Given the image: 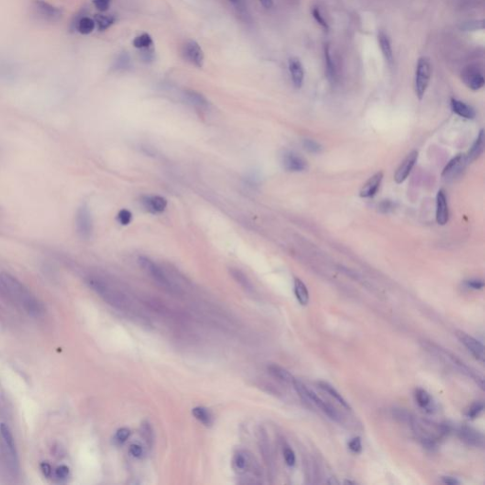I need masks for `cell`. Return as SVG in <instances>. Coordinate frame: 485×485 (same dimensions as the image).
<instances>
[{"label":"cell","mask_w":485,"mask_h":485,"mask_svg":"<svg viewBox=\"0 0 485 485\" xmlns=\"http://www.w3.org/2000/svg\"><path fill=\"white\" fill-rule=\"evenodd\" d=\"M409 424L421 444L430 450L435 449L439 443L451 432L449 424H439L412 415Z\"/></svg>","instance_id":"cell-1"},{"label":"cell","mask_w":485,"mask_h":485,"mask_svg":"<svg viewBox=\"0 0 485 485\" xmlns=\"http://www.w3.org/2000/svg\"><path fill=\"white\" fill-rule=\"evenodd\" d=\"M425 347H426L427 350L430 351L433 354H435L439 357H441L446 363H449V365H451L454 369L461 371L467 378H471L472 380H474L476 382V384L478 385L480 389L483 390L484 381H483L482 375H480L478 372L474 371L469 366H467L456 355H454V354H452L451 352L445 350V348H442L441 346L432 343V342L425 344Z\"/></svg>","instance_id":"cell-2"},{"label":"cell","mask_w":485,"mask_h":485,"mask_svg":"<svg viewBox=\"0 0 485 485\" xmlns=\"http://www.w3.org/2000/svg\"><path fill=\"white\" fill-rule=\"evenodd\" d=\"M292 385H293L295 391H297L298 395L302 399V401L304 404L308 405L310 407L311 406H315V407L318 408L320 411H324V413L328 417L331 418L332 420L338 422V423L342 422V418L340 416V414L338 413V411L332 405L325 402L324 399L319 397L316 392H314L310 389H308L305 385L303 384V382H301L300 380L295 378Z\"/></svg>","instance_id":"cell-3"},{"label":"cell","mask_w":485,"mask_h":485,"mask_svg":"<svg viewBox=\"0 0 485 485\" xmlns=\"http://www.w3.org/2000/svg\"><path fill=\"white\" fill-rule=\"evenodd\" d=\"M88 286L101 297L108 304L116 307L117 309H125L128 305L126 298L119 291L111 288L107 283L101 279L91 277L87 281Z\"/></svg>","instance_id":"cell-4"},{"label":"cell","mask_w":485,"mask_h":485,"mask_svg":"<svg viewBox=\"0 0 485 485\" xmlns=\"http://www.w3.org/2000/svg\"><path fill=\"white\" fill-rule=\"evenodd\" d=\"M430 77H432L430 62L426 57L419 58L416 69H415V80H414L415 93L419 100H422L424 98L425 91L428 88V85L430 82Z\"/></svg>","instance_id":"cell-5"},{"label":"cell","mask_w":485,"mask_h":485,"mask_svg":"<svg viewBox=\"0 0 485 485\" xmlns=\"http://www.w3.org/2000/svg\"><path fill=\"white\" fill-rule=\"evenodd\" d=\"M139 264L147 275L151 277L155 283L160 285L164 289L169 290L171 292H175L176 290L175 285L169 280L168 277L161 270V267H159L152 260H150L147 257L141 256L139 258Z\"/></svg>","instance_id":"cell-6"},{"label":"cell","mask_w":485,"mask_h":485,"mask_svg":"<svg viewBox=\"0 0 485 485\" xmlns=\"http://www.w3.org/2000/svg\"><path fill=\"white\" fill-rule=\"evenodd\" d=\"M0 283L8 294L13 297L14 300L20 302L22 305L33 296L23 283L9 273L3 272L0 274Z\"/></svg>","instance_id":"cell-7"},{"label":"cell","mask_w":485,"mask_h":485,"mask_svg":"<svg viewBox=\"0 0 485 485\" xmlns=\"http://www.w3.org/2000/svg\"><path fill=\"white\" fill-rule=\"evenodd\" d=\"M76 230L84 240H88L93 233V221L88 205L83 204L76 213Z\"/></svg>","instance_id":"cell-8"},{"label":"cell","mask_w":485,"mask_h":485,"mask_svg":"<svg viewBox=\"0 0 485 485\" xmlns=\"http://www.w3.org/2000/svg\"><path fill=\"white\" fill-rule=\"evenodd\" d=\"M182 56L184 60L198 68H203L205 54L200 45L195 40L187 41L182 47Z\"/></svg>","instance_id":"cell-9"},{"label":"cell","mask_w":485,"mask_h":485,"mask_svg":"<svg viewBox=\"0 0 485 485\" xmlns=\"http://www.w3.org/2000/svg\"><path fill=\"white\" fill-rule=\"evenodd\" d=\"M457 434L459 438L469 446L476 448H483L484 446L483 434L472 426L467 424L460 425L457 429Z\"/></svg>","instance_id":"cell-10"},{"label":"cell","mask_w":485,"mask_h":485,"mask_svg":"<svg viewBox=\"0 0 485 485\" xmlns=\"http://www.w3.org/2000/svg\"><path fill=\"white\" fill-rule=\"evenodd\" d=\"M456 336L460 340V342L465 346L469 353H471L473 357H475L478 361H480L481 363L484 362V346H483V344L479 342L478 339H476L475 337L469 336L468 334H466L465 332H463V331H457Z\"/></svg>","instance_id":"cell-11"},{"label":"cell","mask_w":485,"mask_h":485,"mask_svg":"<svg viewBox=\"0 0 485 485\" xmlns=\"http://www.w3.org/2000/svg\"><path fill=\"white\" fill-rule=\"evenodd\" d=\"M34 10L44 20L56 22L60 20L63 16V12L59 8L52 6L45 0H34Z\"/></svg>","instance_id":"cell-12"},{"label":"cell","mask_w":485,"mask_h":485,"mask_svg":"<svg viewBox=\"0 0 485 485\" xmlns=\"http://www.w3.org/2000/svg\"><path fill=\"white\" fill-rule=\"evenodd\" d=\"M462 80L469 89L477 91L484 86V77L482 72L476 67L470 66L462 72Z\"/></svg>","instance_id":"cell-13"},{"label":"cell","mask_w":485,"mask_h":485,"mask_svg":"<svg viewBox=\"0 0 485 485\" xmlns=\"http://www.w3.org/2000/svg\"><path fill=\"white\" fill-rule=\"evenodd\" d=\"M466 163V155L460 154L454 156L451 160L446 164L442 173V177L446 181L455 179L465 170Z\"/></svg>","instance_id":"cell-14"},{"label":"cell","mask_w":485,"mask_h":485,"mask_svg":"<svg viewBox=\"0 0 485 485\" xmlns=\"http://www.w3.org/2000/svg\"><path fill=\"white\" fill-rule=\"evenodd\" d=\"M417 151H415V150L411 151V153L405 157L404 160L401 162V164L399 165V167L396 170V172L394 174V181L396 182L397 184L403 183L411 174L412 169H413L415 163L417 161Z\"/></svg>","instance_id":"cell-15"},{"label":"cell","mask_w":485,"mask_h":485,"mask_svg":"<svg viewBox=\"0 0 485 485\" xmlns=\"http://www.w3.org/2000/svg\"><path fill=\"white\" fill-rule=\"evenodd\" d=\"M283 167L289 172H303L308 165L305 159L294 152H285L282 156Z\"/></svg>","instance_id":"cell-16"},{"label":"cell","mask_w":485,"mask_h":485,"mask_svg":"<svg viewBox=\"0 0 485 485\" xmlns=\"http://www.w3.org/2000/svg\"><path fill=\"white\" fill-rule=\"evenodd\" d=\"M288 68L293 86L300 89L303 86L305 77L303 63L298 57H291L288 61Z\"/></svg>","instance_id":"cell-17"},{"label":"cell","mask_w":485,"mask_h":485,"mask_svg":"<svg viewBox=\"0 0 485 485\" xmlns=\"http://www.w3.org/2000/svg\"><path fill=\"white\" fill-rule=\"evenodd\" d=\"M449 220V209L447 197L444 190H440L436 198V221L439 225L445 226Z\"/></svg>","instance_id":"cell-18"},{"label":"cell","mask_w":485,"mask_h":485,"mask_svg":"<svg viewBox=\"0 0 485 485\" xmlns=\"http://www.w3.org/2000/svg\"><path fill=\"white\" fill-rule=\"evenodd\" d=\"M383 180V173L378 172L370 177L362 186L359 192V196L362 198H371L376 195L378 190Z\"/></svg>","instance_id":"cell-19"},{"label":"cell","mask_w":485,"mask_h":485,"mask_svg":"<svg viewBox=\"0 0 485 485\" xmlns=\"http://www.w3.org/2000/svg\"><path fill=\"white\" fill-rule=\"evenodd\" d=\"M142 205L145 209L152 213H160L167 208V199L163 196H150L142 197Z\"/></svg>","instance_id":"cell-20"},{"label":"cell","mask_w":485,"mask_h":485,"mask_svg":"<svg viewBox=\"0 0 485 485\" xmlns=\"http://www.w3.org/2000/svg\"><path fill=\"white\" fill-rule=\"evenodd\" d=\"M252 465L253 460L247 452H237L232 459V467L238 474L247 473L252 467Z\"/></svg>","instance_id":"cell-21"},{"label":"cell","mask_w":485,"mask_h":485,"mask_svg":"<svg viewBox=\"0 0 485 485\" xmlns=\"http://www.w3.org/2000/svg\"><path fill=\"white\" fill-rule=\"evenodd\" d=\"M414 399L418 406L426 412L432 413L436 411V405L434 403L432 395L424 389L417 388L414 391Z\"/></svg>","instance_id":"cell-22"},{"label":"cell","mask_w":485,"mask_h":485,"mask_svg":"<svg viewBox=\"0 0 485 485\" xmlns=\"http://www.w3.org/2000/svg\"><path fill=\"white\" fill-rule=\"evenodd\" d=\"M267 371L270 372V375H272L273 378H276L277 380L286 384H292L295 379L290 371L278 364H270L267 366Z\"/></svg>","instance_id":"cell-23"},{"label":"cell","mask_w":485,"mask_h":485,"mask_svg":"<svg viewBox=\"0 0 485 485\" xmlns=\"http://www.w3.org/2000/svg\"><path fill=\"white\" fill-rule=\"evenodd\" d=\"M451 109L455 114L466 120H472L476 116L475 110L470 105H468L464 101H459L457 99H452Z\"/></svg>","instance_id":"cell-24"},{"label":"cell","mask_w":485,"mask_h":485,"mask_svg":"<svg viewBox=\"0 0 485 485\" xmlns=\"http://www.w3.org/2000/svg\"><path fill=\"white\" fill-rule=\"evenodd\" d=\"M72 27L74 28L76 31H78L80 34L88 35L94 31L96 24H95L94 19L88 16H82V17H76V19L72 23Z\"/></svg>","instance_id":"cell-25"},{"label":"cell","mask_w":485,"mask_h":485,"mask_svg":"<svg viewBox=\"0 0 485 485\" xmlns=\"http://www.w3.org/2000/svg\"><path fill=\"white\" fill-rule=\"evenodd\" d=\"M378 43H379V47L381 49V52L383 54L385 61L389 65H391L393 63V51H392L391 40L389 36L384 33H380L378 34Z\"/></svg>","instance_id":"cell-26"},{"label":"cell","mask_w":485,"mask_h":485,"mask_svg":"<svg viewBox=\"0 0 485 485\" xmlns=\"http://www.w3.org/2000/svg\"><path fill=\"white\" fill-rule=\"evenodd\" d=\"M483 149H484V132L483 130H480L477 140L473 143L468 154L466 155L467 162L476 160L478 156L482 154Z\"/></svg>","instance_id":"cell-27"},{"label":"cell","mask_w":485,"mask_h":485,"mask_svg":"<svg viewBox=\"0 0 485 485\" xmlns=\"http://www.w3.org/2000/svg\"><path fill=\"white\" fill-rule=\"evenodd\" d=\"M184 96L190 104L196 107L201 108V109L209 107V101L206 99V97L196 90H186L184 92Z\"/></svg>","instance_id":"cell-28"},{"label":"cell","mask_w":485,"mask_h":485,"mask_svg":"<svg viewBox=\"0 0 485 485\" xmlns=\"http://www.w3.org/2000/svg\"><path fill=\"white\" fill-rule=\"evenodd\" d=\"M0 433H1V436L3 438V441L5 443L8 450L10 452L12 458L16 460L17 453H16V447H15L14 436H13V434H12V432L10 430L7 424H0Z\"/></svg>","instance_id":"cell-29"},{"label":"cell","mask_w":485,"mask_h":485,"mask_svg":"<svg viewBox=\"0 0 485 485\" xmlns=\"http://www.w3.org/2000/svg\"><path fill=\"white\" fill-rule=\"evenodd\" d=\"M294 293L296 296L297 300L301 305H307L309 303V292L302 280L296 278L294 280Z\"/></svg>","instance_id":"cell-30"},{"label":"cell","mask_w":485,"mask_h":485,"mask_svg":"<svg viewBox=\"0 0 485 485\" xmlns=\"http://www.w3.org/2000/svg\"><path fill=\"white\" fill-rule=\"evenodd\" d=\"M23 306L25 310L27 311L28 313L33 317H39L43 316L45 313L44 305L34 296L31 297L28 301H26L23 304Z\"/></svg>","instance_id":"cell-31"},{"label":"cell","mask_w":485,"mask_h":485,"mask_svg":"<svg viewBox=\"0 0 485 485\" xmlns=\"http://www.w3.org/2000/svg\"><path fill=\"white\" fill-rule=\"evenodd\" d=\"M317 385H318V387H319L322 391L327 392V393L330 395L331 397L334 398L338 404L341 405L343 408L347 409V410H351L349 403L344 399L343 396H342L332 385L327 383V382H325V381H319V382L317 383Z\"/></svg>","instance_id":"cell-32"},{"label":"cell","mask_w":485,"mask_h":485,"mask_svg":"<svg viewBox=\"0 0 485 485\" xmlns=\"http://www.w3.org/2000/svg\"><path fill=\"white\" fill-rule=\"evenodd\" d=\"M324 57H325V67H326L327 77L329 81L334 83L337 80V68L331 54L330 47L328 45L324 47Z\"/></svg>","instance_id":"cell-33"},{"label":"cell","mask_w":485,"mask_h":485,"mask_svg":"<svg viewBox=\"0 0 485 485\" xmlns=\"http://www.w3.org/2000/svg\"><path fill=\"white\" fill-rule=\"evenodd\" d=\"M192 413H193L194 417L196 418L198 422H200L201 424L206 425V426H210L213 423V416H212L211 412L204 407L194 408L193 411H192Z\"/></svg>","instance_id":"cell-34"},{"label":"cell","mask_w":485,"mask_h":485,"mask_svg":"<svg viewBox=\"0 0 485 485\" xmlns=\"http://www.w3.org/2000/svg\"><path fill=\"white\" fill-rule=\"evenodd\" d=\"M154 45V42H153V38L151 37V35L148 34H142L139 36H137L134 41H133V46L138 48V49H141V50H148V49H151L152 47Z\"/></svg>","instance_id":"cell-35"},{"label":"cell","mask_w":485,"mask_h":485,"mask_svg":"<svg viewBox=\"0 0 485 485\" xmlns=\"http://www.w3.org/2000/svg\"><path fill=\"white\" fill-rule=\"evenodd\" d=\"M94 21L98 30L100 32H104L114 24L116 19H115L114 16H112V15L96 14Z\"/></svg>","instance_id":"cell-36"},{"label":"cell","mask_w":485,"mask_h":485,"mask_svg":"<svg viewBox=\"0 0 485 485\" xmlns=\"http://www.w3.org/2000/svg\"><path fill=\"white\" fill-rule=\"evenodd\" d=\"M230 274L233 277L237 283H239L242 286L244 289L247 291H251L252 290V284L250 283L249 278L245 275V273L240 270L237 268H230Z\"/></svg>","instance_id":"cell-37"},{"label":"cell","mask_w":485,"mask_h":485,"mask_svg":"<svg viewBox=\"0 0 485 485\" xmlns=\"http://www.w3.org/2000/svg\"><path fill=\"white\" fill-rule=\"evenodd\" d=\"M484 410L483 402L478 401L470 406V408L466 411V416L470 419H475L480 415V413Z\"/></svg>","instance_id":"cell-38"},{"label":"cell","mask_w":485,"mask_h":485,"mask_svg":"<svg viewBox=\"0 0 485 485\" xmlns=\"http://www.w3.org/2000/svg\"><path fill=\"white\" fill-rule=\"evenodd\" d=\"M130 435H131L130 429L126 428V427H121L120 429H118L116 434H115V442L118 445H122L128 440Z\"/></svg>","instance_id":"cell-39"},{"label":"cell","mask_w":485,"mask_h":485,"mask_svg":"<svg viewBox=\"0 0 485 485\" xmlns=\"http://www.w3.org/2000/svg\"><path fill=\"white\" fill-rule=\"evenodd\" d=\"M133 215L131 211L126 209H122L117 214V221L121 224V226H128L132 221Z\"/></svg>","instance_id":"cell-40"},{"label":"cell","mask_w":485,"mask_h":485,"mask_svg":"<svg viewBox=\"0 0 485 485\" xmlns=\"http://www.w3.org/2000/svg\"><path fill=\"white\" fill-rule=\"evenodd\" d=\"M283 459H284L285 464L290 467L296 465L295 452L293 451V449L290 448L289 446H285L283 448Z\"/></svg>","instance_id":"cell-41"},{"label":"cell","mask_w":485,"mask_h":485,"mask_svg":"<svg viewBox=\"0 0 485 485\" xmlns=\"http://www.w3.org/2000/svg\"><path fill=\"white\" fill-rule=\"evenodd\" d=\"M312 14H313V17L315 18V20L317 21V24H319V26L322 28L324 31H328V30H329L328 23L324 19V15L321 14L320 10H319L318 8H314V9L312 10Z\"/></svg>","instance_id":"cell-42"},{"label":"cell","mask_w":485,"mask_h":485,"mask_svg":"<svg viewBox=\"0 0 485 485\" xmlns=\"http://www.w3.org/2000/svg\"><path fill=\"white\" fill-rule=\"evenodd\" d=\"M348 447L350 449L351 451L353 453H356V454H358L360 452L362 451V443H361V439L359 437H355V438L351 439L348 443Z\"/></svg>","instance_id":"cell-43"},{"label":"cell","mask_w":485,"mask_h":485,"mask_svg":"<svg viewBox=\"0 0 485 485\" xmlns=\"http://www.w3.org/2000/svg\"><path fill=\"white\" fill-rule=\"evenodd\" d=\"M303 146L310 153H319L321 151L320 144L312 140H305L303 142Z\"/></svg>","instance_id":"cell-44"},{"label":"cell","mask_w":485,"mask_h":485,"mask_svg":"<svg viewBox=\"0 0 485 485\" xmlns=\"http://www.w3.org/2000/svg\"><path fill=\"white\" fill-rule=\"evenodd\" d=\"M69 476V468L68 466L66 465H61L59 467L56 468L55 470V477L60 479V480H64V479H67Z\"/></svg>","instance_id":"cell-45"},{"label":"cell","mask_w":485,"mask_h":485,"mask_svg":"<svg viewBox=\"0 0 485 485\" xmlns=\"http://www.w3.org/2000/svg\"><path fill=\"white\" fill-rule=\"evenodd\" d=\"M93 4L98 11L103 13L106 12L110 7L111 0H93Z\"/></svg>","instance_id":"cell-46"},{"label":"cell","mask_w":485,"mask_h":485,"mask_svg":"<svg viewBox=\"0 0 485 485\" xmlns=\"http://www.w3.org/2000/svg\"><path fill=\"white\" fill-rule=\"evenodd\" d=\"M466 285L467 287L474 290H481L484 287V283L482 280L479 279H471L466 281Z\"/></svg>","instance_id":"cell-47"},{"label":"cell","mask_w":485,"mask_h":485,"mask_svg":"<svg viewBox=\"0 0 485 485\" xmlns=\"http://www.w3.org/2000/svg\"><path fill=\"white\" fill-rule=\"evenodd\" d=\"M129 453L134 458H141L143 455V448H142V445H139V444H133V445H130V447H129Z\"/></svg>","instance_id":"cell-48"},{"label":"cell","mask_w":485,"mask_h":485,"mask_svg":"<svg viewBox=\"0 0 485 485\" xmlns=\"http://www.w3.org/2000/svg\"><path fill=\"white\" fill-rule=\"evenodd\" d=\"M142 433H143V435H144V437H145V440H146L147 443H150V442L153 441V440H152V439H153V434H152L151 426L149 425V424H144V425L142 426Z\"/></svg>","instance_id":"cell-49"},{"label":"cell","mask_w":485,"mask_h":485,"mask_svg":"<svg viewBox=\"0 0 485 485\" xmlns=\"http://www.w3.org/2000/svg\"><path fill=\"white\" fill-rule=\"evenodd\" d=\"M393 209H394V205H393V203L391 202V201H389V200H385V201H383V202L381 203V204H380V206H379V209H380L381 211L385 212V213H387V212L391 211V210H392Z\"/></svg>","instance_id":"cell-50"},{"label":"cell","mask_w":485,"mask_h":485,"mask_svg":"<svg viewBox=\"0 0 485 485\" xmlns=\"http://www.w3.org/2000/svg\"><path fill=\"white\" fill-rule=\"evenodd\" d=\"M41 471L46 478H49L52 474V468L47 463H43L40 465Z\"/></svg>","instance_id":"cell-51"},{"label":"cell","mask_w":485,"mask_h":485,"mask_svg":"<svg viewBox=\"0 0 485 485\" xmlns=\"http://www.w3.org/2000/svg\"><path fill=\"white\" fill-rule=\"evenodd\" d=\"M443 482L448 485H455L460 483L458 479L453 478V477H443Z\"/></svg>","instance_id":"cell-52"},{"label":"cell","mask_w":485,"mask_h":485,"mask_svg":"<svg viewBox=\"0 0 485 485\" xmlns=\"http://www.w3.org/2000/svg\"><path fill=\"white\" fill-rule=\"evenodd\" d=\"M259 1L264 9H271L274 4L273 0H259Z\"/></svg>","instance_id":"cell-53"},{"label":"cell","mask_w":485,"mask_h":485,"mask_svg":"<svg viewBox=\"0 0 485 485\" xmlns=\"http://www.w3.org/2000/svg\"><path fill=\"white\" fill-rule=\"evenodd\" d=\"M345 483H348V484H349V483H353V484H356V482H355V481H351V480H347V481H345Z\"/></svg>","instance_id":"cell-54"},{"label":"cell","mask_w":485,"mask_h":485,"mask_svg":"<svg viewBox=\"0 0 485 485\" xmlns=\"http://www.w3.org/2000/svg\"><path fill=\"white\" fill-rule=\"evenodd\" d=\"M229 1L232 2V3H237V2H238V0H229Z\"/></svg>","instance_id":"cell-55"}]
</instances>
